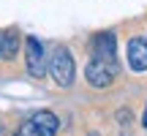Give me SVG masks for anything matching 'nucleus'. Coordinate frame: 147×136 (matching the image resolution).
Returning <instances> with one entry per match:
<instances>
[{
  "mask_svg": "<svg viewBox=\"0 0 147 136\" xmlns=\"http://www.w3.org/2000/svg\"><path fill=\"white\" fill-rule=\"evenodd\" d=\"M49 73H52V79L60 84V87H71V84H74L76 65H74V57H71L68 49L57 46L52 52V57H49Z\"/></svg>",
  "mask_w": 147,
  "mask_h": 136,
  "instance_id": "nucleus-1",
  "label": "nucleus"
},
{
  "mask_svg": "<svg viewBox=\"0 0 147 136\" xmlns=\"http://www.w3.org/2000/svg\"><path fill=\"white\" fill-rule=\"evenodd\" d=\"M25 49H27V55H25V63H27V73L30 76H36V79H41L44 73H47V55H44V46H41V41L38 38H33V36H27V41H25Z\"/></svg>",
  "mask_w": 147,
  "mask_h": 136,
  "instance_id": "nucleus-2",
  "label": "nucleus"
},
{
  "mask_svg": "<svg viewBox=\"0 0 147 136\" xmlns=\"http://www.w3.org/2000/svg\"><path fill=\"white\" fill-rule=\"evenodd\" d=\"M84 76L93 87H109L117 76V63H104V60H90L84 68Z\"/></svg>",
  "mask_w": 147,
  "mask_h": 136,
  "instance_id": "nucleus-3",
  "label": "nucleus"
},
{
  "mask_svg": "<svg viewBox=\"0 0 147 136\" xmlns=\"http://www.w3.org/2000/svg\"><path fill=\"white\" fill-rule=\"evenodd\" d=\"M93 60L117 63V38H115V33H98L93 38Z\"/></svg>",
  "mask_w": 147,
  "mask_h": 136,
  "instance_id": "nucleus-4",
  "label": "nucleus"
},
{
  "mask_svg": "<svg viewBox=\"0 0 147 136\" xmlns=\"http://www.w3.org/2000/svg\"><path fill=\"white\" fill-rule=\"evenodd\" d=\"M128 65H131V71H147V41L144 38L128 41Z\"/></svg>",
  "mask_w": 147,
  "mask_h": 136,
  "instance_id": "nucleus-5",
  "label": "nucleus"
},
{
  "mask_svg": "<svg viewBox=\"0 0 147 136\" xmlns=\"http://www.w3.org/2000/svg\"><path fill=\"white\" fill-rule=\"evenodd\" d=\"M33 120H36V125L41 128L47 136H55V133H57V125H60V123H57V117H55L52 112H38V114H33Z\"/></svg>",
  "mask_w": 147,
  "mask_h": 136,
  "instance_id": "nucleus-6",
  "label": "nucleus"
},
{
  "mask_svg": "<svg viewBox=\"0 0 147 136\" xmlns=\"http://www.w3.org/2000/svg\"><path fill=\"white\" fill-rule=\"evenodd\" d=\"M19 52V33L16 30H5L3 33V57H16Z\"/></svg>",
  "mask_w": 147,
  "mask_h": 136,
  "instance_id": "nucleus-7",
  "label": "nucleus"
},
{
  "mask_svg": "<svg viewBox=\"0 0 147 136\" xmlns=\"http://www.w3.org/2000/svg\"><path fill=\"white\" fill-rule=\"evenodd\" d=\"M14 136H47V133H44L41 128L36 125V120H33V117H30V120H27V123H22V125H19V131H16Z\"/></svg>",
  "mask_w": 147,
  "mask_h": 136,
  "instance_id": "nucleus-8",
  "label": "nucleus"
},
{
  "mask_svg": "<svg viewBox=\"0 0 147 136\" xmlns=\"http://www.w3.org/2000/svg\"><path fill=\"white\" fill-rule=\"evenodd\" d=\"M142 125L147 128V109H144V117H142Z\"/></svg>",
  "mask_w": 147,
  "mask_h": 136,
  "instance_id": "nucleus-9",
  "label": "nucleus"
},
{
  "mask_svg": "<svg viewBox=\"0 0 147 136\" xmlns=\"http://www.w3.org/2000/svg\"><path fill=\"white\" fill-rule=\"evenodd\" d=\"M0 55H3V33H0Z\"/></svg>",
  "mask_w": 147,
  "mask_h": 136,
  "instance_id": "nucleus-10",
  "label": "nucleus"
},
{
  "mask_svg": "<svg viewBox=\"0 0 147 136\" xmlns=\"http://www.w3.org/2000/svg\"><path fill=\"white\" fill-rule=\"evenodd\" d=\"M90 136H98V133H90Z\"/></svg>",
  "mask_w": 147,
  "mask_h": 136,
  "instance_id": "nucleus-11",
  "label": "nucleus"
},
{
  "mask_svg": "<svg viewBox=\"0 0 147 136\" xmlns=\"http://www.w3.org/2000/svg\"><path fill=\"white\" fill-rule=\"evenodd\" d=\"M0 136H3V131H0Z\"/></svg>",
  "mask_w": 147,
  "mask_h": 136,
  "instance_id": "nucleus-12",
  "label": "nucleus"
}]
</instances>
